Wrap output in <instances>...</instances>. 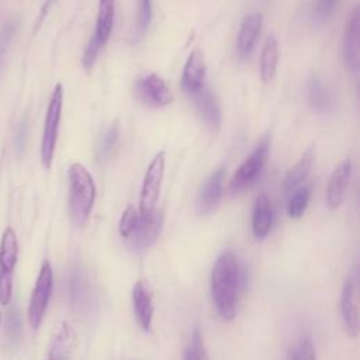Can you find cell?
Returning <instances> with one entry per match:
<instances>
[{"label": "cell", "mask_w": 360, "mask_h": 360, "mask_svg": "<svg viewBox=\"0 0 360 360\" xmlns=\"http://www.w3.org/2000/svg\"><path fill=\"white\" fill-rule=\"evenodd\" d=\"M184 360H208L204 340L198 329H194L191 336V343L184 352Z\"/></svg>", "instance_id": "obj_29"}, {"label": "cell", "mask_w": 360, "mask_h": 360, "mask_svg": "<svg viewBox=\"0 0 360 360\" xmlns=\"http://www.w3.org/2000/svg\"><path fill=\"white\" fill-rule=\"evenodd\" d=\"M278 63V41L276 35L270 34L262 48L260 53V77L263 83H270L276 76Z\"/></svg>", "instance_id": "obj_22"}, {"label": "cell", "mask_w": 360, "mask_h": 360, "mask_svg": "<svg viewBox=\"0 0 360 360\" xmlns=\"http://www.w3.org/2000/svg\"><path fill=\"white\" fill-rule=\"evenodd\" d=\"M166 166V155L163 150L158 152L150 160L142 180L139 197V215H150L156 210V202L160 195L163 173Z\"/></svg>", "instance_id": "obj_5"}, {"label": "cell", "mask_w": 360, "mask_h": 360, "mask_svg": "<svg viewBox=\"0 0 360 360\" xmlns=\"http://www.w3.org/2000/svg\"><path fill=\"white\" fill-rule=\"evenodd\" d=\"M205 75H207V66H205V58L204 52L200 49H194L183 68V76H181V87L188 94H193L204 87L205 83Z\"/></svg>", "instance_id": "obj_12"}, {"label": "cell", "mask_w": 360, "mask_h": 360, "mask_svg": "<svg viewBox=\"0 0 360 360\" xmlns=\"http://www.w3.org/2000/svg\"><path fill=\"white\" fill-rule=\"evenodd\" d=\"M6 332L10 342H17L21 335V319L17 308H10L7 314V325Z\"/></svg>", "instance_id": "obj_32"}, {"label": "cell", "mask_w": 360, "mask_h": 360, "mask_svg": "<svg viewBox=\"0 0 360 360\" xmlns=\"http://www.w3.org/2000/svg\"><path fill=\"white\" fill-rule=\"evenodd\" d=\"M18 259V242L13 228L7 226L0 240V302L10 304L13 291V271Z\"/></svg>", "instance_id": "obj_6"}, {"label": "cell", "mask_w": 360, "mask_h": 360, "mask_svg": "<svg viewBox=\"0 0 360 360\" xmlns=\"http://www.w3.org/2000/svg\"><path fill=\"white\" fill-rule=\"evenodd\" d=\"M342 53L347 72L357 75L360 66V8L354 6L343 31Z\"/></svg>", "instance_id": "obj_8"}, {"label": "cell", "mask_w": 360, "mask_h": 360, "mask_svg": "<svg viewBox=\"0 0 360 360\" xmlns=\"http://www.w3.org/2000/svg\"><path fill=\"white\" fill-rule=\"evenodd\" d=\"M290 360H316V353L309 339L300 340L290 353Z\"/></svg>", "instance_id": "obj_30"}, {"label": "cell", "mask_w": 360, "mask_h": 360, "mask_svg": "<svg viewBox=\"0 0 360 360\" xmlns=\"http://www.w3.org/2000/svg\"><path fill=\"white\" fill-rule=\"evenodd\" d=\"M75 340L76 335L72 326L68 322H62L52 338L48 360H70Z\"/></svg>", "instance_id": "obj_19"}, {"label": "cell", "mask_w": 360, "mask_h": 360, "mask_svg": "<svg viewBox=\"0 0 360 360\" xmlns=\"http://www.w3.org/2000/svg\"><path fill=\"white\" fill-rule=\"evenodd\" d=\"M69 294L73 304H77L82 301L83 297V283L80 278V274L77 271H72L69 278Z\"/></svg>", "instance_id": "obj_33"}, {"label": "cell", "mask_w": 360, "mask_h": 360, "mask_svg": "<svg viewBox=\"0 0 360 360\" xmlns=\"http://www.w3.org/2000/svg\"><path fill=\"white\" fill-rule=\"evenodd\" d=\"M114 13H115V0H98V13L94 37L103 45L107 42L112 24H114Z\"/></svg>", "instance_id": "obj_23"}, {"label": "cell", "mask_w": 360, "mask_h": 360, "mask_svg": "<svg viewBox=\"0 0 360 360\" xmlns=\"http://www.w3.org/2000/svg\"><path fill=\"white\" fill-rule=\"evenodd\" d=\"M53 288V271L49 262H44L38 273L30 304H28V321L32 329H38L44 315L46 312Z\"/></svg>", "instance_id": "obj_7"}, {"label": "cell", "mask_w": 360, "mask_h": 360, "mask_svg": "<svg viewBox=\"0 0 360 360\" xmlns=\"http://www.w3.org/2000/svg\"><path fill=\"white\" fill-rule=\"evenodd\" d=\"M195 108L202 118V121L214 131L221 127V110L217 97L207 89H201L191 94Z\"/></svg>", "instance_id": "obj_17"}, {"label": "cell", "mask_w": 360, "mask_h": 360, "mask_svg": "<svg viewBox=\"0 0 360 360\" xmlns=\"http://www.w3.org/2000/svg\"><path fill=\"white\" fill-rule=\"evenodd\" d=\"M311 198V186L305 184L301 186L298 188H295V191L292 193V195L288 200L287 204V212L292 219H298L304 215L308 202Z\"/></svg>", "instance_id": "obj_24"}, {"label": "cell", "mask_w": 360, "mask_h": 360, "mask_svg": "<svg viewBox=\"0 0 360 360\" xmlns=\"http://www.w3.org/2000/svg\"><path fill=\"white\" fill-rule=\"evenodd\" d=\"M69 215L77 228L87 224L94 200L96 183L91 173L79 162L70 165L69 172Z\"/></svg>", "instance_id": "obj_2"}, {"label": "cell", "mask_w": 360, "mask_h": 360, "mask_svg": "<svg viewBox=\"0 0 360 360\" xmlns=\"http://www.w3.org/2000/svg\"><path fill=\"white\" fill-rule=\"evenodd\" d=\"M350 176H352V162L350 159H346L333 170L326 187V204L330 208H338L343 202L347 187H349Z\"/></svg>", "instance_id": "obj_14"}, {"label": "cell", "mask_w": 360, "mask_h": 360, "mask_svg": "<svg viewBox=\"0 0 360 360\" xmlns=\"http://www.w3.org/2000/svg\"><path fill=\"white\" fill-rule=\"evenodd\" d=\"M226 169L219 166L201 186L197 195V210L201 215L211 214L222 198V186Z\"/></svg>", "instance_id": "obj_10"}, {"label": "cell", "mask_w": 360, "mask_h": 360, "mask_svg": "<svg viewBox=\"0 0 360 360\" xmlns=\"http://www.w3.org/2000/svg\"><path fill=\"white\" fill-rule=\"evenodd\" d=\"M132 305L136 321L143 330H150L153 319L152 294L143 281H138L132 288Z\"/></svg>", "instance_id": "obj_16"}, {"label": "cell", "mask_w": 360, "mask_h": 360, "mask_svg": "<svg viewBox=\"0 0 360 360\" xmlns=\"http://www.w3.org/2000/svg\"><path fill=\"white\" fill-rule=\"evenodd\" d=\"M339 305H340V318H342L345 330L349 338L356 339L359 335L360 322H359V311L356 304L354 281L352 278H347L343 284Z\"/></svg>", "instance_id": "obj_11"}, {"label": "cell", "mask_w": 360, "mask_h": 360, "mask_svg": "<svg viewBox=\"0 0 360 360\" xmlns=\"http://www.w3.org/2000/svg\"><path fill=\"white\" fill-rule=\"evenodd\" d=\"M152 20V0H136V25L135 35L139 38L145 34Z\"/></svg>", "instance_id": "obj_26"}, {"label": "cell", "mask_w": 360, "mask_h": 360, "mask_svg": "<svg viewBox=\"0 0 360 360\" xmlns=\"http://www.w3.org/2000/svg\"><path fill=\"white\" fill-rule=\"evenodd\" d=\"M269 148H270V138L269 135H266L233 173L229 183V194L232 195L239 194L256 181V179L259 177V174L262 173L266 165V160L269 156Z\"/></svg>", "instance_id": "obj_4"}, {"label": "cell", "mask_w": 360, "mask_h": 360, "mask_svg": "<svg viewBox=\"0 0 360 360\" xmlns=\"http://www.w3.org/2000/svg\"><path fill=\"white\" fill-rule=\"evenodd\" d=\"M242 270L231 250L222 252L211 273V294L219 316L231 322L236 315L238 290L242 283Z\"/></svg>", "instance_id": "obj_1"}, {"label": "cell", "mask_w": 360, "mask_h": 360, "mask_svg": "<svg viewBox=\"0 0 360 360\" xmlns=\"http://www.w3.org/2000/svg\"><path fill=\"white\" fill-rule=\"evenodd\" d=\"M62 107H63V86L58 83L53 87V91L48 103L45 122H44V132L41 139V162L45 169H51L53 162L58 134H59V124L62 118Z\"/></svg>", "instance_id": "obj_3"}, {"label": "cell", "mask_w": 360, "mask_h": 360, "mask_svg": "<svg viewBox=\"0 0 360 360\" xmlns=\"http://www.w3.org/2000/svg\"><path fill=\"white\" fill-rule=\"evenodd\" d=\"M138 98L150 107H166L173 101V94L166 82L156 73L142 76L135 83Z\"/></svg>", "instance_id": "obj_9"}, {"label": "cell", "mask_w": 360, "mask_h": 360, "mask_svg": "<svg viewBox=\"0 0 360 360\" xmlns=\"http://www.w3.org/2000/svg\"><path fill=\"white\" fill-rule=\"evenodd\" d=\"M273 226V208L270 197L266 193H260L256 197L253 215H252V229L257 240L267 238Z\"/></svg>", "instance_id": "obj_15"}, {"label": "cell", "mask_w": 360, "mask_h": 360, "mask_svg": "<svg viewBox=\"0 0 360 360\" xmlns=\"http://www.w3.org/2000/svg\"><path fill=\"white\" fill-rule=\"evenodd\" d=\"M53 0H46V4H49V3H52Z\"/></svg>", "instance_id": "obj_34"}, {"label": "cell", "mask_w": 360, "mask_h": 360, "mask_svg": "<svg viewBox=\"0 0 360 360\" xmlns=\"http://www.w3.org/2000/svg\"><path fill=\"white\" fill-rule=\"evenodd\" d=\"M314 158H315V145H309L302 152L300 160L285 173L284 181H283L285 191H292V190L298 188V186H301V183L307 179V176L312 167Z\"/></svg>", "instance_id": "obj_20"}, {"label": "cell", "mask_w": 360, "mask_h": 360, "mask_svg": "<svg viewBox=\"0 0 360 360\" xmlns=\"http://www.w3.org/2000/svg\"><path fill=\"white\" fill-rule=\"evenodd\" d=\"M162 214L156 210L146 217L139 215V222L129 236V242L135 249H148L158 239L162 229Z\"/></svg>", "instance_id": "obj_13"}, {"label": "cell", "mask_w": 360, "mask_h": 360, "mask_svg": "<svg viewBox=\"0 0 360 360\" xmlns=\"http://www.w3.org/2000/svg\"><path fill=\"white\" fill-rule=\"evenodd\" d=\"M118 139H120V124H118V121H115L114 124H111L108 127V129L105 131V134L103 135V138L100 141V146L97 150L100 160H105L112 155V152L117 148Z\"/></svg>", "instance_id": "obj_25"}, {"label": "cell", "mask_w": 360, "mask_h": 360, "mask_svg": "<svg viewBox=\"0 0 360 360\" xmlns=\"http://www.w3.org/2000/svg\"><path fill=\"white\" fill-rule=\"evenodd\" d=\"M138 222H139V212L135 210V207L128 205L125 208V211L122 212L120 224H118L120 235L125 239H129V236L134 233Z\"/></svg>", "instance_id": "obj_27"}, {"label": "cell", "mask_w": 360, "mask_h": 360, "mask_svg": "<svg viewBox=\"0 0 360 360\" xmlns=\"http://www.w3.org/2000/svg\"><path fill=\"white\" fill-rule=\"evenodd\" d=\"M263 24V14L262 13H250L243 17L239 35H238V51L242 58L248 56L260 34V28Z\"/></svg>", "instance_id": "obj_18"}, {"label": "cell", "mask_w": 360, "mask_h": 360, "mask_svg": "<svg viewBox=\"0 0 360 360\" xmlns=\"http://www.w3.org/2000/svg\"><path fill=\"white\" fill-rule=\"evenodd\" d=\"M100 48H101V44H100V42L96 39V37L93 35V37L89 39V42H87V45H86V48H84L83 56H82V65H83V69H84L87 73L91 72V69H93V66H94V62H96V58H97V55H98Z\"/></svg>", "instance_id": "obj_31"}, {"label": "cell", "mask_w": 360, "mask_h": 360, "mask_svg": "<svg viewBox=\"0 0 360 360\" xmlns=\"http://www.w3.org/2000/svg\"><path fill=\"white\" fill-rule=\"evenodd\" d=\"M307 98L309 107L316 112H326L333 107V97L323 82L312 75L307 82Z\"/></svg>", "instance_id": "obj_21"}, {"label": "cell", "mask_w": 360, "mask_h": 360, "mask_svg": "<svg viewBox=\"0 0 360 360\" xmlns=\"http://www.w3.org/2000/svg\"><path fill=\"white\" fill-rule=\"evenodd\" d=\"M339 0H316L312 10V20L315 24L326 22L336 11Z\"/></svg>", "instance_id": "obj_28"}, {"label": "cell", "mask_w": 360, "mask_h": 360, "mask_svg": "<svg viewBox=\"0 0 360 360\" xmlns=\"http://www.w3.org/2000/svg\"><path fill=\"white\" fill-rule=\"evenodd\" d=\"M0 321H1V312H0Z\"/></svg>", "instance_id": "obj_35"}]
</instances>
